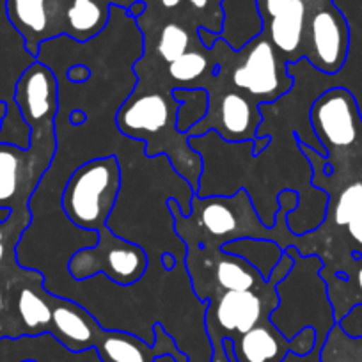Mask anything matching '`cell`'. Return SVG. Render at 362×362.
Masks as SVG:
<instances>
[{"instance_id": "6da1fadb", "label": "cell", "mask_w": 362, "mask_h": 362, "mask_svg": "<svg viewBox=\"0 0 362 362\" xmlns=\"http://www.w3.org/2000/svg\"><path fill=\"white\" fill-rule=\"evenodd\" d=\"M309 123L327 153V165L315 174L336 187L362 180V112L351 90L336 86L316 96Z\"/></svg>"}, {"instance_id": "7a4b0ae2", "label": "cell", "mask_w": 362, "mask_h": 362, "mask_svg": "<svg viewBox=\"0 0 362 362\" xmlns=\"http://www.w3.org/2000/svg\"><path fill=\"white\" fill-rule=\"evenodd\" d=\"M284 250L293 257V267L277 283L279 304L272 311L270 322L286 339H293L302 329L313 327L316 330V346H323L330 329L336 325L327 283L320 274L325 264L320 256H304L295 245Z\"/></svg>"}, {"instance_id": "3957f363", "label": "cell", "mask_w": 362, "mask_h": 362, "mask_svg": "<svg viewBox=\"0 0 362 362\" xmlns=\"http://www.w3.org/2000/svg\"><path fill=\"white\" fill-rule=\"evenodd\" d=\"M123 169L114 155L82 163L62 190V211L73 226L96 231L109 226L123 183Z\"/></svg>"}, {"instance_id": "277c9868", "label": "cell", "mask_w": 362, "mask_h": 362, "mask_svg": "<svg viewBox=\"0 0 362 362\" xmlns=\"http://www.w3.org/2000/svg\"><path fill=\"white\" fill-rule=\"evenodd\" d=\"M167 208L174 217L176 233L185 236L196 233V243L203 249L217 247L238 238H259L252 231V218H257L250 196L245 190H238L231 197H197L190 203V215L183 217L180 203L174 197L167 199Z\"/></svg>"}, {"instance_id": "5b68a950", "label": "cell", "mask_w": 362, "mask_h": 362, "mask_svg": "<svg viewBox=\"0 0 362 362\" xmlns=\"http://www.w3.org/2000/svg\"><path fill=\"white\" fill-rule=\"evenodd\" d=\"M55 127L33 128L30 144L23 149L0 142V208L30 217V199L54 162Z\"/></svg>"}, {"instance_id": "8992f818", "label": "cell", "mask_w": 362, "mask_h": 362, "mask_svg": "<svg viewBox=\"0 0 362 362\" xmlns=\"http://www.w3.org/2000/svg\"><path fill=\"white\" fill-rule=\"evenodd\" d=\"M293 267V257L284 250L283 257L272 270L263 288L249 291H224L206 302L204 327L210 343H222L224 339H238L257 323L270 320L272 311L277 308L276 286L288 276Z\"/></svg>"}, {"instance_id": "52a82bcc", "label": "cell", "mask_w": 362, "mask_h": 362, "mask_svg": "<svg viewBox=\"0 0 362 362\" xmlns=\"http://www.w3.org/2000/svg\"><path fill=\"white\" fill-rule=\"evenodd\" d=\"M148 270V254L139 243L121 238L105 226L98 231L95 245L78 249L68 261L73 281H89L103 274L114 284L132 286L144 277Z\"/></svg>"}, {"instance_id": "ba28073f", "label": "cell", "mask_w": 362, "mask_h": 362, "mask_svg": "<svg viewBox=\"0 0 362 362\" xmlns=\"http://www.w3.org/2000/svg\"><path fill=\"white\" fill-rule=\"evenodd\" d=\"M242 61L233 69V83L257 103H274L293 89L295 78L288 75L276 47L264 33L240 50Z\"/></svg>"}, {"instance_id": "9c48e42d", "label": "cell", "mask_w": 362, "mask_h": 362, "mask_svg": "<svg viewBox=\"0 0 362 362\" xmlns=\"http://www.w3.org/2000/svg\"><path fill=\"white\" fill-rule=\"evenodd\" d=\"M180 102L170 95L141 90L135 87L132 96L119 107L116 116L117 128L127 137L146 142V155H155L156 141L165 137V130L176 134V116Z\"/></svg>"}, {"instance_id": "30bf717a", "label": "cell", "mask_w": 362, "mask_h": 362, "mask_svg": "<svg viewBox=\"0 0 362 362\" xmlns=\"http://www.w3.org/2000/svg\"><path fill=\"white\" fill-rule=\"evenodd\" d=\"M350 52V27L343 13L325 0L305 22L304 59L325 75H336L344 68Z\"/></svg>"}, {"instance_id": "8fae6325", "label": "cell", "mask_w": 362, "mask_h": 362, "mask_svg": "<svg viewBox=\"0 0 362 362\" xmlns=\"http://www.w3.org/2000/svg\"><path fill=\"white\" fill-rule=\"evenodd\" d=\"M263 124V114L259 103L245 93H226L221 100L210 98L208 114L203 121L189 132V137L204 135L208 128L218 132L221 137L229 142H250L257 139V130Z\"/></svg>"}, {"instance_id": "7c38bea8", "label": "cell", "mask_w": 362, "mask_h": 362, "mask_svg": "<svg viewBox=\"0 0 362 362\" xmlns=\"http://www.w3.org/2000/svg\"><path fill=\"white\" fill-rule=\"evenodd\" d=\"M231 343L236 362H283L290 351L311 354L316 346V330L305 327L293 339H286L270 320H264Z\"/></svg>"}, {"instance_id": "4fadbf2b", "label": "cell", "mask_w": 362, "mask_h": 362, "mask_svg": "<svg viewBox=\"0 0 362 362\" xmlns=\"http://www.w3.org/2000/svg\"><path fill=\"white\" fill-rule=\"evenodd\" d=\"M13 100L30 130L55 127V116L59 109L57 76L45 62L36 59L20 75Z\"/></svg>"}, {"instance_id": "5bb4252c", "label": "cell", "mask_w": 362, "mask_h": 362, "mask_svg": "<svg viewBox=\"0 0 362 362\" xmlns=\"http://www.w3.org/2000/svg\"><path fill=\"white\" fill-rule=\"evenodd\" d=\"M153 332L155 344L130 332L103 329L96 344L98 357L102 362H155L160 355H170L176 362H189V355L180 350L162 323H155Z\"/></svg>"}, {"instance_id": "9a60e30c", "label": "cell", "mask_w": 362, "mask_h": 362, "mask_svg": "<svg viewBox=\"0 0 362 362\" xmlns=\"http://www.w3.org/2000/svg\"><path fill=\"white\" fill-rule=\"evenodd\" d=\"M57 0H6V13L25 50L36 59L45 41L59 36Z\"/></svg>"}, {"instance_id": "2e32d148", "label": "cell", "mask_w": 362, "mask_h": 362, "mask_svg": "<svg viewBox=\"0 0 362 362\" xmlns=\"http://www.w3.org/2000/svg\"><path fill=\"white\" fill-rule=\"evenodd\" d=\"M52 311H54V316H52L50 332L59 343L75 354L96 348L103 327L82 305L54 298Z\"/></svg>"}, {"instance_id": "e0dca14e", "label": "cell", "mask_w": 362, "mask_h": 362, "mask_svg": "<svg viewBox=\"0 0 362 362\" xmlns=\"http://www.w3.org/2000/svg\"><path fill=\"white\" fill-rule=\"evenodd\" d=\"M221 8L224 22L218 36L233 52H240L263 34L264 22L257 0H222Z\"/></svg>"}, {"instance_id": "ac0fdd59", "label": "cell", "mask_w": 362, "mask_h": 362, "mask_svg": "<svg viewBox=\"0 0 362 362\" xmlns=\"http://www.w3.org/2000/svg\"><path fill=\"white\" fill-rule=\"evenodd\" d=\"M308 22V4L291 0L284 11L264 22L263 33L270 43L284 55H295V62L304 57V36Z\"/></svg>"}, {"instance_id": "d6986e66", "label": "cell", "mask_w": 362, "mask_h": 362, "mask_svg": "<svg viewBox=\"0 0 362 362\" xmlns=\"http://www.w3.org/2000/svg\"><path fill=\"white\" fill-rule=\"evenodd\" d=\"M320 274L327 283L334 320L337 323L354 305L362 304V254L351 252L348 263L339 272L323 267Z\"/></svg>"}, {"instance_id": "ffe728a7", "label": "cell", "mask_w": 362, "mask_h": 362, "mask_svg": "<svg viewBox=\"0 0 362 362\" xmlns=\"http://www.w3.org/2000/svg\"><path fill=\"white\" fill-rule=\"evenodd\" d=\"M214 279L218 288L217 295L224 293V291L259 290L267 283L252 264L247 263L242 257L226 254L222 250H218V259L215 261Z\"/></svg>"}, {"instance_id": "44dd1931", "label": "cell", "mask_w": 362, "mask_h": 362, "mask_svg": "<svg viewBox=\"0 0 362 362\" xmlns=\"http://www.w3.org/2000/svg\"><path fill=\"white\" fill-rule=\"evenodd\" d=\"M221 250L226 254H233L247 263L252 264L259 272L263 279L267 281L270 277L272 270L276 268L279 259L283 257L284 249L274 240L263 238H238L221 245Z\"/></svg>"}, {"instance_id": "7402d4cb", "label": "cell", "mask_w": 362, "mask_h": 362, "mask_svg": "<svg viewBox=\"0 0 362 362\" xmlns=\"http://www.w3.org/2000/svg\"><path fill=\"white\" fill-rule=\"evenodd\" d=\"M109 23V8L98 0H71L66 9L69 36L76 41L95 37Z\"/></svg>"}, {"instance_id": "603a6c76", "label": "cell", "mask_w": 362, "mask_h": 362, "mask_svg": "<svg viewBox=\"0 0 362 362\" xmlns=\"http://www.w3.org/2000/svg\"><path fill=\"white\" fill-rule=\"evenodd\" d=\"M173 98L180 102L176 130L180 134H189L208 114L210 95L204 87H174Z\"/></svg>"}, {"instance_id": "cb8c5ba5", "label": "cell", "mask_w": 362, "mask_h": 362, "mask_svg": "<svg viewBox=\"0 0 362 362\" xmlns=\"http://www.w3.org/2000/svg\"><path fill=\"white\" fill-rule=\"evenodd\" d=\"M18 313L30 334L47 332L52 329V304L33 288H23L18 295Z\"/></svg>"}, {"instance_id": "d4e9b609", "label": "cell", "mask_w": 362, "mask_h": 362, "mask_svg": "<svg viewBox=\"0 0 362 362\" xmlns=\"http://www.w3.org/2000/svg\"><path fill=\"white\" fill-rule=\"evenodd\" d=\"M169 78L174 87H196L197 80L210 69V59L203 52L189 50L169 66Z\"/></svg>"}, {"instance_id": "484cf974", "label": "cell", "mask_w": 362, "mask_h": 362, "mask_svg": "<svg viewBox=\"0 0 362 362\" xmlns=\"http://www.w3.org/2000/svg\"><path fill=\"white\" fill-rule=\"evenodd\" d=\"M190 47V34L180 23H167L165 27L160 33L158 41H156V54L162 59L163 62H167V66L170 62H174L176 59H180L181 55L187 54Z\"/></svg>"}, {"instance_id": "4316f807", "label": "cell", "mask_w": 362, "mask_h": 362, "mask_svg": "<svg viewBox=\"0 0 362 362\" xmlns=\"http://www.w3.org/2000/svg\"><path fill=\"white\" fill-rule=\"evenodd\" d=\"M30 224V217H20V215H9L6 222H0V263L6 259L8 249H13L18 242L20 235L25 231Z\"/></svg>"}, {"instance_id": "83f0119b", "label": "cell", "mask_w": 362, "mask_h": 362, "mask_svg": "<svg viewBox=\"0 0 362 362\" xmlns=\"http://www.w3.org/2000/svg\"><path fill=\"white\" fill-rule=\"evenodd\" d=\"M344 231H346L348 240L351 242V252L362 254V201L355 206L351 215L348 217L346 224H344Z\"/></svg>"}, {"instance_id": "f1b7e54d", "label": "cell", "mask_w": 362, "mask_h": 362, "mask_svg": "<svg viewBox=\"0 0 362 362\" xmlns=\"http://www.w3.org/2000/svg\"><path fill=\"white\" fill-rule=\"evenodd\" d=\"M346 336L350 337H362V304L354 305L343 318L337 322Z\"/></svg>"}, {"instance_id": "f546056e", "label": "cell", "mask_w": 362, "mask_h": 362, "mask_svg": "<svg viewBox=\"0 0 362 362\" xmlns=\"http://www.w3.org/2000/svg\"><path fill=\"white\" fill-rule=\"evenodd\" d=\"M222 346H224L226 354H228L229 362H236L235 355H233L231 339L222 341ZM320 351H322V346H315V350H313L311 354H308V355H295L293 351H290V354L286 355V358H284L283 362H322V358H320Z\"/></svg>"}, {"instance_id": "4dcf8cb0", "label": "cell", "mask_w": 362, "mask_h": 362, "mask_svg": "<svg viewBox=\"0 0 362 362\" xmlns=\"http://www.w3.org/2000/svg\"><path fill=\"white\" fill-rule=\"evenodd\" d=\"M290 2L291 0H257L263 22H267V20L274 18V16L279 15L281 11H284V9L290 6Z\"/></svg>"}, {"instance_id": "1f68e13d", "label": "cell", "mask_w": 362, "mask_h": 362, "mask_svg": "<svg viewBox=\"0 0 362 362\" xmlns=\"http://www.w3.org/2000/svg\"><path fill=\"white\" fill-rule=\"evenodd\" d=\"M197 37H199L201 45H203V48H206V50H211V48L215 47V43L221 40V36H218L217 33H214V30L208 29V27H199V29H197Z\"/></svg>"}, {"instance_id": "d6a6232c", "label": "cell", "mask_w": 362, "mask_h": 362, "mask_svg": "<svg viewBox=\"0 0 362 362\" xmlns=\"http://www.w3.org/2000/svg\"><path fill=\"white\" fill-rule=\"evenodd\" d=\"M68 78L69 82L73 83L87 82V80L90 78V69L87 68V66H80V64L73 66V68L68 71Z\"/></svg>"}, {"instance_id": "836d02e7", "label": "cell", "mask_w": 362, "mask_h": 362, "mask_svg": "<svg viewBox=\"0 0 362 362\" xmlns=\"http://www.w3.org/2000/svg\"><path fill=\"white\" fill-rule=\"evenodd\" d=\"M144 11H146L144 2H134V4L128 8V16H132V18H139V16L144 15Z\"/></svg>"}, {"instance_id": "e575fe53", "label": "cell", "mask_w": 362, "mask_h": 362, "mask_svg": "<svg viewBox=\"0 0 362 362\" xmlns=\"http://www.w3.org/2000/svg\"><path fill=\"white\" fill-rule=\"evenodd\" d=\"M162 267L165 268L167 272L173 270L174 267H176V256H174L173 252H165L162 256Z\"/></svg>"}, {"instance_id": "d590c367", "label": "cell", "mask_w": 362, "mask_h": 362, "mask_svg": "<svg viewBox=\"0 0 362 362\" xmlns=\"http://www.w3.org/2000/svg\"><path fill=\"white\" fill-rule=\"evenodd\" d=\"M69 121H71V124L78 127V124H82L86 121V114L82 110H73L71 116H69Z\"/></svg>"}, {"instance_id": "8d00e7d4", "label": "cell", "mask_w": 362, "mask_h": 362, "mask_svg": "<svg viewBox=\"0 0 362 362\" xmlns=\"http://www.w3.org/2000/svg\"><path fill=\"white\" fill-rule=\"evenodd\" d=\"M8 109H9V103L4 102V100H0V130H2V123H4Z\"/></svg>"}, {"instance_id": "74e56055", "label": "cell", "mask_w": 362, "mask_h": 362, "mask_svg": "<svg viewBox=\"0 0 362 362\" xmlns=\"http://www.w3.org/2000/svg\"><path fill=\"white\" fill-rule=\"evenodd\" d=\"M183 0H160V4L165 9H176Z\"/></svg>"}, {"instance_id": "f35d334b", "label": "cell", "mask_w": 362, "mask_h": 362, "mask_svg": "<svg viewBox=\"0 0 362 362\" xmlns=\"http://www.w3.org/2000/svg\"><path fill=\"white\" fill-rule=\"evenodd\" d=\"M190 6H192L194 9H197V11H201V9H204L208 6V2L210 0H189Z\"/></svg>"}, {"instance_id": "ab89813d", "label": "cell", "mask_w": 362, "mask_h": 362, "mask_svg": "<svg viewBox=\"0 0 362 362\" xmlns=\"http://www.w3.org/2000/svg\"><path fill=\"white\" fill-rule=\"evenodd\" d=\"M9 215H11V211H9V210H2V208H0V222L8 221Z\"/></svg>"}, {"instance_id": "60d3db41", "label": "cell", "mask_w": 362, "mask_h": 362, "mask_svg": "<svg viewBox=\"0 0 362 362\" xmlns=\"http://www.w3.org/2000/svg\"><path fill=\"white\" fill-rule=\"evenodd\" d=\"M2 305H4V297H2V291H0V309H2Z\"/></svg>"}, {"instance_id": "b9f144b4", "label": "cell", "mask_w": 362, "mask_h": 362, "mask_svg": "<svg viewBox=\"0 0 362 362\" xmlns=\"http://www.w3.org/2000/svg\"><path fill=\"white\" fill-rule=\"evenodd\" d=\"M23 362H36V361H23Z\"/></svg>"}]
</instances>
